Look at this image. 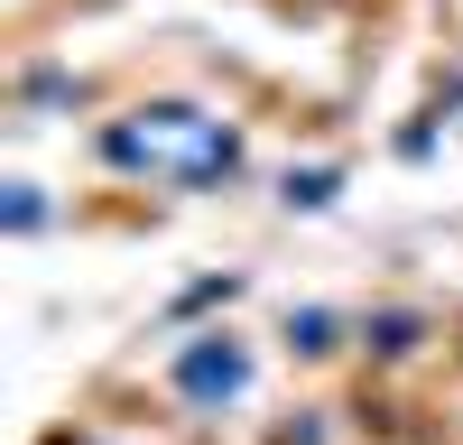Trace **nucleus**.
<instances>
[{"mask_svg":"<svg viewBox=\"0 0 463 445\" xmlns=\"http://www.w3.org/2000/svg\"><path fill=\"white\" fill-rule=\"evenodd\" d=\"M93 148L111 176H158V185H232L241 176V130L195 102H139Z\"/></svg>","mask_w":463,"mask_h":445,"instance_id":"1","label":"nucleus"},{"mask_svg":"<svg viewBox=\"0 0 463 445\" xmlns=\"http://www.w3.org/2000/svg\"><path fill=\"white\" fill-rule=\"evenodd\" d=\"M241 390H250V353L232 344V334L185 344V362H176V399H185V408H232Z\"/></svg>","mask_w":463,"mask_h":445,"instance_id":"2","label":"nucleus"},{"mask_svg":"<svg viewBox=\"0 0 463 445\" xmlns=\"http://www.w3.org/2000/svg\"><path fill=\"white\" fill-rule=\"evenodd\" d=\"M288 344H297V353H325V344H334V316H288Z\"/></svg>","mask_w":463,"mask_h":445,"instance_id":"3","label":"nucleus"},{"mask_svg":"<svg viewBox=\"0 0 463 445\" xmlns=\"http://www.w3.org/2000/svg\"><path fill=\"white\" fill-rule=\"evenodd\" d=\"M37 222H47V195H37V185H10V232H37Z\"/></svg>","mask_w":463,"mask_h":445,"instance_id":"4","label":"nucleus"}]
</instances>
